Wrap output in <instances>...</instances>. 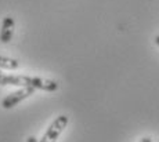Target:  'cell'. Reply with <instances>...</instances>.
Masks as SVG:
<instances>
[{
    "mask_svg": "<svg viewBox=\"0 0 159 142\" xmlns=\"http://www.w3.org/2000/svg\"><path fill=\"white\" fill-rule=\"evenodd\" d=\"M21 77V87H32L35 90H43V91L53 93L58 90V83L54 80L43 79L36 76H20Z\"/></svg>",
    "mask_w": 159,
    "mask_h": 142,
    "instance_id": "cell-1",
    "label": "cell"
},
{
    "mask_svg": "<svg viewBox=\"0 0 159 142\" xmlns=\"http://www.w3.org/2000/svg\"><path fill=\"white\" fill-rule=\"evenodd\" d=\"M69 117L66 114H61L58 116L56 120L50 124V127L47 128V131L44 132V135L42 137V140H39L38 142H57L58 137L61 135V132L65 130V127L68 126Z\"/></svg>",
    "mask_w": 159,
    "mask_h": 142,
    "instance_id": "cell-2",
    "label": "cell"
},
{
    "mask_svg": "<svg viewBox=\"0 0 159 142\" xmlns=\"http://www.w3.org/2000/svg\"><path fill=\"white\" fill-rule=\"evenodd\" d=\"M33 93H35V88H32V87H21L20 90L8 94L4 99H3L2 106L4 108V109H11V108H14L15 105H18L20 102H22L24 99H26L28 97H30Z\"/></svg>",
    "mask_w": 159,
    "mask_h": 142,
    "instance_id": "cell-3",
    "label": "cell"
},
{
    "mask_svg": "<svg viewBox=\"0 0 159 142\" xmlns=\"http://www.w3.org/2000/svg\"><path fill=\"white\" fill-rule=\"evenodd\" d=\"M14 28H15V22H14L13 17L7 15L3 18L2 29H0V41L2 43H4V44L10 43L14 35Z\"/></svg>",
    "mask_w": 159,
    "mask_h": 142,
    "instance_id": "cell-4",
    "label": "cell"
},
{
    "mask_svg": "<svg viewBox=\"0 0 159 142\" xmlns=\"http://www.w3.org/2000/svg\"><path fill=\"white\" fill-rule=\"evenodd\" d=\"M17 68H20V62H18L17 59L0 55V69H10V71H14V69H17Z\"/></svg>",
    "mask_w": 159,
    "mask_h": 142,
    "instance_id": "cell-5",
    "label": "cell"
},
{
    "mask_svg": "<svg viewBox=\"0 0 159 142\" xmlns=\"http://www.w3.org/2000/svg\"><path fill=\"white\" fill-rule=\"evenodd\" d=\"M4 76H6V75H3V73H2V71H0V86H6Z\"/></svg>",
    "mask_w": 159,
    "mask_h": 142,
    "instance_id": "cell-6",
    "label": "cell"
},
{
    "mask_svg": "<svg viewBox=\"0 0 159 142\" xmlns=\"http://www.w3.org/2000/svg\"><path fill=\"white\" fill-rule=\"evenodd\" d=\"M26 142H38V140H36L35 137H29L28 140H26Z\"/></svg>",
    "mask_w": 159,
    "mask_h": 142,
    "instance_id": "cell-7",
    "label": "cell"
},
{
    "mask_svg": "<svg viewBox=\"0 0 159 142\" xmlns=\"http://www.w3.org/2000/svg\"><path fill=\"white\" fill-rule=\"evenodd\" d=\"M140 142H152V140H151L149 137H145V138H143V140L140 141Z\"/></svg>",
    "mask_w": 159,
    "mask_h": 142,
    "instance_id": "cell-8",
    "label": "cell"
},
{
    "mask_svg": "<svg viewBox=\"0 0 159 142\" xmlns=\"http://www.w3.org/2000/svg\"><path fill=\"white\" fill-rule=\"evenodd\" d=\"M155 41H157V44L159 46V36H157V37H155Z\"/></svg>",
    "mask_w": 159,
    "mask_h": 142,
    "instance_id": "cell-9",
    "label": "cell"
}]
</instances>
